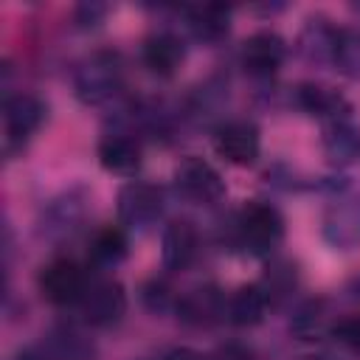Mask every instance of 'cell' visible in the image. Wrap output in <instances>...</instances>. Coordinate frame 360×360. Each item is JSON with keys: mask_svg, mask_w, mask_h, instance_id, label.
I'll list each match as a JSON object with an SVG mask.
<instances>
[{"mask_svg": "<svg viewBox=\"0 0 360 360\" xmlns=\"http://www.w3.org/2000/svg\"><path fill=\"white\" fill-rule=\"evenodd\" d=\"M214 149L231 163H253L259 158V129L250 121H228L217 129Z\"/></svg>", "mask_w": 360, "mask_h": 360, "instance_id": "ba28073f", "label": "cell"}, {"mask_svg": "<svg viewBox=\"0 0 360 360\" xmlns=\"http://www.w3.org/2000/svg\"><path fill=\"white\" fill-rule=\"evenodd\" d=\"M121 79H124V68L118 53L98 51L90 59H84L82 68L76 70V96L84 104H101L118 93Z\"/></svg>", "mask_w": 360, "mask_h": 360, "instance_id": "6da1fadb", "label": "cell"}, {"mask_svg": "<svg viewBox=\"0 0 360 360\" xmlns=\"http://www.w3.org/2000/svg\"><path fill=\"white\" fill-rule=\"evenodd\" d=\"M295 98H298V104H301L307 112L321 115V118H326L329 124L349 118V104L343 101V96L335 93V90H329V87H323V84L304 82V84H298Z\"/></svg>", "mask_w": 360, "mask_h": 360, "instance_id": "4fadbf2b", "label": "cell"}, {"mask_svg": "<svg viewBox=\"0 0 360 360\" xmlns=\"http://www.w3.org/2000/svg\"><path fill=\"white\" fill-rule=\"evenodd\" d=\"M183 62V45L174 34H155L143 42V65L158 76H172Z\"/></svg>", "mask_w": 360, "mask_h": 360, "instance_id": "e0dca14e", "label": "cell"}, {"mask_svg": "<svg viewBox=\"0 0 360 360\" xmlns=\"http://www.w3.org/2000/svg\"><path fill=\"white\" fill-rule=\"evenodd\" d=\"M3 118H6V138H8V146H11V141H25L42 124L45 104L31 93L8 96L6 104H3Z\"/></svg>", "mask_w": 360, "mask_h": 360, "instance_id": "8fae6325", "label": "cell"}, {"mask_svg": "<svg viewBox=\"0 0 360 360\" xmlns=\"http://www.w3.org/2000/svg\"><path fill=\"white\" fill-rule=\"evenodd\" d=\"M174 183L194 202H217L225 194V183H222L219 172L197 155H188L186 160H180V166L174 172Z\"/></svg>", "mask_w": 360, "mask_h": 360, "instance_id": "8992f818", "label": "cell"}, {"mask_svg": "<svg viewBox=\"0 0 360 360\" xmlns=\"http://www.w3.org/2000/svg\"><path fill=\"white\" fill-rule=\"evenodd\" d=\"M301 360H326V357H301Z\"/></svg>", "mask_w": 360, "mask_h": 360, "instance_id": "83f0119b", "label": "cell"}, {"mask_svg": "<svg viewBox=\"0 0 360 360\" xmlns=\"http://www.w3.org/2000/svg\"><path fill=\"white\" fill-rule=\"evenodd\" d=\"M290 329L301 340H318L323 332H332L329 318H326V301L323 298H309L307 304H301Z\"/></svg>", "mask_w": 360, "mask_h": 360, "instance_id": "44dd1931", "label": "cell"}, {"mask_svg": "<svg viewBox=\"0 0 360 360\" xmlns=\"http://www.w3.org/2000/svg\"><path fill=\"white\" fill-rule=\"evenodd\" d=\"M160 256H163V267L166 270H183L197 250V233L191 228V222L186 219H174L169 222V228L163 231V242H160Z\"/></svg>", "mask_w": 360, "mask_h": 360, "instance_id": "7c38bea8", "label": "cell"}, {"mask_svg": "<svg viewBox=\"0 0 360 360\" xmlns=\"http://www.w3.org/2000/svg\"><path fill=\"white\" fill-rule=\"evenodd\" d=\"M188 25L197 39L202 42H217L228 34V8L217 3H202L188 8Z\"/></svg>", "mask_w": 360, "mask_h": 360, "instance_id": "d6986e66", "label": "cell"}, {"mask_svg": "<svg viewBox=\"0 0 360 360\" xmlns=\"http://www.w3.org/2000/svg\"><path fill=\"white\" fill-rule=\"evenodd\" d=\"M104 14V6H79V11H76V20L82 22V25H93L96 22V17H101Z\"/></svg>", "mask_w": 360, "mask_h": 360, "instance_id": "d4e9b609", "label": "cell"}, {"mask_svg": "<svg viewBox=\"0 0 360 360\" xmlns=\"http://www.w3.org/2000/svg\"><path fill=\"white\" fill-rule=\"evenodd\" d=\"M82 315L87 323L93 326H112L124 318L127 312V292L118 281L112 278H101V281H90L84 295H82Z\"/></svg>", "mask_w": 360, "mask_h": 360, "instance_id": "3957f363", "label": "cell"}, {"mask_svg": "<svg viewBox=\"0 0 360 360\" xmlns=\"http://www.w3.org/2000/svg\"><path fill=\"white\" fill-rule=\"evenodd\" d=\"M323 239L340 250H352L360 245V197H343L326 211Z\"/></svg>", "mask_w": 360, "mask_h": 360, "instance_id": "52a82bcc", "label": "cell"}, {"mask_svg": "<svg viewBox=\"0 0 360 360\" xmlns=\"http://www.w3.org/2000/svg\"><path fill=\"white\" fill-rule=\"evenodd\" d=\"M332 335H335L343 346L360 352V315H349V318L338 321V323L332 326Z\"/></svg>", "mask_w": 360, "mask_h": 360, "instance_id": "cb8c5ba5", "label": "cell"}, {"mask_svg": "<svg viewBox=\"0 0 360 360\" xmlns=\"http://www.w3.org/2000/svg\"><path fill=\"white\" fill-rule=\"evenodd\" d=\"M323 152L338 166L360 160V129L349 118L326 124V129H323Z\"/></svg>", "mask_w": 360, "mask_h": 360, "instance_id": "5bb4252c", "label": "cell"}, {"mask_svg": "<svg viewBox=\"0 0 360 360\" xmlns=\"http://www.w3.org/2000/svg\"><path fill=\"white\" fill-rule=\"evenodd\" d=\"M239 236L242 245L253 253H270L284 236L281 214L267 202H250L239 214Z\"/></svg>", "mask_w": 360, "mask_h": 360, "instance_id": "7a4b0ae2", "label": "cell"}, {"mask_svg": "<svg viewBox=\"0 0 360 360\" xmlns=\"http://www.w3.org/2000/svg\"><path fill=\"white\" fill-rule=\"evenodd\" d=\"M264 309H267V295L259 284H248V287H239L231 298H228V318L236 323V326H253L264 318Z\"/></svg>", "mask_w": 360, "mask_h": 360, "instance_id": "ac0fdd59", "label": "cell"}, {"mask_svg": "<svg viewBox=\"0 0 360 360\" xmlns=\"http://www.w3.org/2000/svg\"><path fill=\"white\" fill-rule=\"evenodd\" d=\"M37 349L45 360H96V346L73 329L51 332Z\"/></svg>", "mask_w": 360, "mask_h": 360, "instance_id": "9a60e30c", "label": "cell"}, {"mask_svg": "<svg viewBox=\"0 0 360 360\" xmlns=\"http://www.w3.org/2000/svg\"><path fill=\"white\" fill-rule=\"evenodd\" d=\"M39 290L51 304H76L87 290V276L73 259H53L39 273Z\"/></svg>", "mask_w": 360, "mask_h": 360, "instance_id": "277c9868", "label": "cell"}, {"mask_svg": "<svg viewBox=\"0 0 360 360\" xmlns=\"http://www.w3.org/2000/svg\"><path fill=\"white\" fill-rule=\"evenodd\" d=\"M267 295V301H276L281 295H287L292 287H295V264L287 262V259H276L267 264V273H264V281L259 284Z\"/></svg>", "mask_w": 360, "mask_h": 360, "instance_id": "603a6c76", "label": "cell"}, {"mask_svg": "<svg viewBox=\"0 0 360 360\" xmlns=\"http://www.w3.org/2000/svg\"><path fill=\"white\" fill-rule=\"evenodd\" d=\"M177 315L188 326H214L228 315V301L217 287H197L177 301Z\"/></svg>", "mask_w": 360, "mask_h": 360, "instance_id": "9c48e42d", "label": "cell"}, {"mask_svg": "<svg viewBox=\"0 0 360 360\" xmlns=\"http://www.w3.org/2000/svg\"><path fill=\"white\" fill-rule=\"evenodd\" d=\"M329 59L346 79H360V31L338 28Z\"/></svg>", "mask_w": 360, "mask_h": 360, "instance_id": "ffe728a7", "label": "cell"}, {"mask_svg": "<svg viewBox=\"0 0 360 360\" xmlns=\"http://www.w3.org/2000/svg\"><path fill=\"white\" fill-rule=\"evenodd\" d=\"M166 360H202V357L197 352H191V349H174V352L166 354Z\"/></svg>", "mask_w": 360, "mask_h": 360, "instance_id": "4316f807", "label": "cell"}, {"mask_svg": "<svg viewBox=\"0 0 360 360\" xmlns=\"http://www.w3.org/2000/svg\"><path fill=\"white\" fill-rule=\"evenodd\" d=\"M90 256L98 264H115V262H121L127 256V236H124V231L121 228H112V225L101 228L93 236V242H90Z\"/></svg>", "mask_w": 360, "mask_h": 360, "instance_id": "7402d4cb", "label": "cell"}, {"mask_svg": "<svg viewBox=\"0 0 360 360\" xmlns=\"http://www.w3.org/2000/svg\"><path fill=\"white\" fill-rule=\"evenodd\" d=\"M287 45L273 31H259L242 42V65L253 76H270L281 68Z\"/></svg>", "mask_w": 360, "mask_h": 360, "instance_id": "30bf717a", "label": "cell"}, {"mask_svg": "<svg viewBox=\"0 0 360 360\" xmlns=\"http://www.w3.org/2000/svg\"><path fill=\"white\" fill-rule=\"evenodd\" d=\"M163 211V194L158 186L132 180L118 191V219L127 228H146Z\"/></svg>", "mask_w": 360, "mask_h": 360, "instance_id": "5b68a950", "label": "cell"}, {"mask_svg": "<svg viewBox=\"0 0 360 360\" xmlns=\"http://www.w3.org/2000/svg\"><path fill=\"white\" fill-rule=\"evenodd\" d=\"M98 160L107 172L132 174L141 166V146L127 135H107L98 143Z\"/></svg>", "mask_w": 360, "mask_h": 360, "instance_id": "2e32d148", "label": "cell"}, {"mask_svg": "<svg viewBox=\"0 0 360 360\" xmlns=\"http://www.w3.org/2000/svg\"><path fill=\"white\" fill-rule=\"evenodd\" d=\"M214 360H253V357H250L245 349H239V346H225V349L217 352Z\"/></svg>", "mask_w": 360, "mask_h": 360, "instance_id": "484cf974", "label": "cell"}]
</instances>
